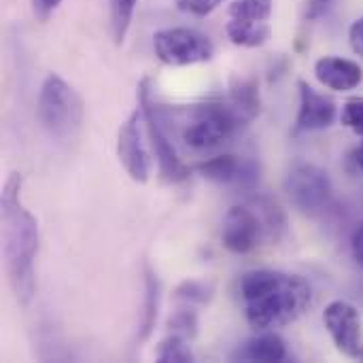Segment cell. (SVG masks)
Returning a JSON list of instances; mask_svg holds the SVG:
<instances>
[{"mask_svg":"<svg viewBox=\"0 0 363 363\" xmlns=\"http://www.w3.org/2000/svg\"><path fill=\"white\" fill-rule=\"evenodd\" d=\"M245 315L251 328L268 332L294 323L313 302L311 285L279 270H253L240 281Z\"/></svg>","mask_w":363,"mask_h":363,"instance_id":"1","label":"cell"},{"mask_svg":"<svg viewBox=\"0 0 363 363\" xmlns=\"http://www.w3.org/2000/svg\"><path fill=\"white\" fill-rule=\"evenodd\" d=\"M21 179L13 172L2 191V249L9 285L21 304H28L36 289L34 259L38 253V225L36 219L23 208Z\"/></svg>","mask_w":363,"mask_h":363,"instance_id":"2","label":"cell"},{"mask_svg":"<svg viewBox=\"0 0 363 363\" xmlns=\"http://www.w3.org/2000/svg\"><path fill=\"white\" fill-rule=\"evenodd\" d=\"M36 117L51 138L60 143L72 140L83 121L81 98L62 77L51 72L40 85Z\"/></svg>","mask_w":363,"mask_h":363,"instance_id":"3","label":"cell"},{"mask_svg":"<svg viewBox=\"0 0 363 363\" xmlns=\"http://www.w3.org/2000/svg\"><path fill=\"white\" fill-rule=\"evenodd\" d=\"M240 125H245L230 100L196 104L185 113L181 136L189 149L206 151L225 143Z\"/></svg>","mask_w":363,"mask_h":363,"instance_id":"4","label":"cell"},{"mask_svg":"<svg viewBox=\"0 0 363 363\" xmlns=\"http://www.w3.org/2000/svg\"><path fill=\"white\" fill-rule=\"evenodd\" d=\"M155 55L168 66H189L208 62L215 47L208 36L194 28H166L153 36Z\"/></svg>","mask_w":363,"mask_h":363,"instance_id":"5","label":"cell"},{"mask_svg":"<svg viewBox=\"0 0 363 363\" xmlns=\"http://www.w3.org/2000/svg\"><path fill=\"white\" fill-rule=\"evenodd\" d=\"M138 104H140V111H143V117H145V128H147L153 153L157 157L162 177L168 183H179L183 179H187V174H189L187 166L181 162V157L177 155L172 143L168 140V136L164 134V130L160 125V119H157V113H155V104L151 100L149 81L147 79H143L140 85H138Z\"/></svg>","mask_w":363,"mask_h":363,"instance_id":"6","label":"cell"},{"mask_svg":"<svg viewBox=\"0 0 363 363\" xmlns=\"http://www.w3.org/2000/svg\"><path fill=\"white\" fill-rule=\"evenodd\" d=\"M287 196L291 204L306 213H321L332 198L330 177L315 164H296L287 174Z\"/></svg>","mask_w":363,"mask_h":363,"instance_id":"7","label":"cell"},{"mask_svg":"<svg viewBox=\"0 0 363 363\" xmlns=\"http://www.w3.org/2000/svg\"><path fill=\"white\" fill-rule=\"evenodd\" d=\"M140 121H143L140 108L134 111L123 121V125L119 128V138H117V155L132 181L147 183L151 174V157L143 140Z\"/></svg>","mask_w":363,"mask_h":363,"instance_id":"8","label":"cell"},{"mask_svg":"<svg viewBox=\"0 0 363 363\" xmlns=\"http://www.w3.org/2000/svg\"><path fill=\"white\" fill-rule=\"evenodd\" d=\"M323 323L336 345V349L347 357H362V319L353 304L336 300L328 304L323 313Z\"/></svg>","mask_w":363,"mask_h":363,"instance_id":"9","label":"cell"},{"mask_svg":"<svg viewBox=\"0 0 363 363\" xmlns=\"http://www.w3.org/2000/svg\"><path fill=\"white\" fill-rule=\"evenodd\" d=\"M264 230H266V225L253 211H249L247 206H234L228 211V215L223 219L221 238H223V245L228 251L245 255V253H251L253 249H257Z\"/></svg>","mask_w":363,"mask_h":363,"instance_id":"10","label":"cell"},{"mask_svg":"<svg viewBox=\"0 0 363 363\" xmlns=\"http://www.w3.org/2000/svg\"><path fill=\"white\" fill-rule=\"evenodd\" d=\"M336 119V102L330 96L315 91L308 83L300 81V111L296 119L298 132L325 130Z\"/></svg>","mask_w":363,"mask_h":363,"instance_id":"11","label":"cell"},{"mask_svg":"<svg viewBox=\"0 0 363 363\" xmlns=\"http://www.w3.org/2000/svg\"><path fill=\"white\" fill-rule=\"evenodd\" d=\"M315 77L321 85L334 91H349L355 89L363 79L359 64L345 57H321L315 64Z\"/></svg>","mask_w":363,"mask_h":363,"instance_id":"12","label":"cell"},{"mask_svg":"<svg viewBox=\"0 0 363 363\" xmlns=\"http://www.w3.org/2000/svg\"><path fill=\"white\" fill-rule=\"evenodd\" d=\"M200 174L208 181L228 185V183H238V185H251L257 179V170L251 162H238L234 155H219L200 166Z\"/></svg>","mask_w":363,"mask_h":363,"instance_id":"13","label":"cell"},{"mask_svg":"<svg viewBox=\"0 0 363 363\" xmlns=\"http://www.w3.org/2000/svg\"><path fill=\"white\" fill-rule=\"evenodd\" d=\"M232 359L262 363L285 362L287 359V347H285L281 336H277L272 332H266V334L255 336V338L247 340L245 345H240L236 349V353L232 355Z\"/></svg>","mask_w":363,"mask_h":363,"instance_id":"14","label":"cell"},{"mask_svg":"<svg viewBox=\"0 0 363 363\" xmlns=\"http://www.w3.org/2000/svg\"><path fill=\"white\" fill-rule=\"evenodd\" d=\"M228 36L234 45L240 47H259L270 38V26L268 21H249V19H234L228 21Z\"/></svg>","mask_w":363,"mask_h":363,"instance_id":"15","label":"cell"},{"mask_svg":"<svg viewBox=\"0 0 363 363\" xmlns=\"http://www.w3.org/2000/svg\"><path fill=\"white\" fill-rule=\"evenodd\" d=\"M230 102L232 106L238 111V115L242 117V121H251L257 113H259V94H257V85L253 81L247 79H236L232 83V94H230Z\"/></svg>","mask_w":363,"mask_h":363,"instance_id":"16","label":"cell"},{"mask_svg":"<svg viewBox=\"0 0 363 363\" xmlns=\"http://www.w3.org/2000/svg\"><path fill=\"white\" fill-rule=\"evenodd\" d=\"M157 308H160V281L155 277V272L151 268H147L145 272V313H143V321H140V340H147L149 334L155 328L157 321Z\"/></svg>","mask_w":363,"mask_h":363,"instance_id":"17","label":"cell"},{"mask_svg":"<svg viewBox=\"0 0 363 363\" xmlns=\"http://www.w3.org/2000/svg\"><path fill=\"white\" fill-rule=\"evenodd\" d=\"M138 0H108V23H111V34L117 45L123 43L128 36V30L134 19Z\"/></svg>","mask_w":363,"mask_h":363,"instance_id":"18","label":"cell"},{"mask_svg":"<svg viewBox=\"0 0 363 363\" xmlns=\"http://www.w3.org/2000/svg\"><path fill=\"white\" fill-rule=\"evenodd\" d=\"M272 15V0H236L230 6V17L249 21H268Z\"/></svg>","mask_w":363,"mask_h":363,"instance_id":"19","label":"cell"},{"mask_svg":"<svg viewBox=\"0 0 363 363\" xmlns=\"http://www.w3.org/2000/svg\"><path fill=\"white\" fill-rule=\"evenodd\" d=\"M168 334L172 336H179V338H185V340H191L196 334H198V315L196 311L187 306L174 311L168 319Z\"/></svg>","mask_w":363,"mask_h":363,"instance_id":"20","label":"cell"},{"mask_svg":"<svg viewBox=\"0 0 363 363\" xmlns=\"http://www.w3.org/2000/svg\"><path fill=\"white\" fill-rule=\"evenodd\" d=\"M157 359L162 363H189L194 362V353L191 349L187 347V340L185 338H179V336H168L160 347H157Z\"/></svg>","mask_w":363,"mask_h":363,"instance_id":"21","label":"cell"},{"mask_svg":"<svg viewBox=\"0 0 363 363\" xmlns=\"http://www.w3.org/2000/svg\"><path fill=\"white\" fill-rule=\"evenodd\" d=\"M213 296V287L200 281H187L177 289V300L185 304H206Z\"/></svg>","mask_w":363,"mask_h":363,"instance_id":"22","label":"cell"},{"mask_svg":"<svg viewBox=\"0 0 363 363\" xmlns=\"http://www.w3.org/2000/svg\"><path fill=\"white\" fill-rule=\"evenodd\" d=\"M340 121H342L347 128H351L355 134L363 136V98L349 100V102L342 106Z\"/></svg>","mask_w":363,"mask_h":363,"instance_id":"23","label":"cell"},{"mask_svg":"<svg viewBox=\"0 0 363 363\" xmlns=\"http://www.w3.org/2000/svg\"><path fill=\"white\" fill-rule=\"evenodd\" d=\"M177 6L183 11V13H189V15H196V17H206L211 15L223 0H174Z\"/></svg>","mask_w":363,"mask_h":363,"instance_id":"24","label":"cell"},{"mask_svg":"<svg viewBox=\"0 0 363 363\" xmlns=\"http://www.w3.org/2000/svg\"><path fill=\"white\" fill-rule=\"evenodd\" d=\"M332 4H334V0H308L306 2V19L315 21V19L323 17Z\"/></svg>","mask_w":363,"mask_h":363,"instance_id":"25","label":"cell"},{"mask_svg":"<svg viewBox=\"0 0 363 363\" xmlns=\"http://www.w3.org/2000/svg\"><path fill=\"white\" fill-rule=\"evenodd\" d=\"M60 2L62 0H32V9H34V15L38 17V19H47L57 6H60Z\"/></svg>","mask_w":363,"mask_h":363,"instance_id":"26","label":"cell"},{"mask_svg":"<svg viewBox=\"0 0 363 363\" xmlns=\"http://www.w3.org/2000/svg\"><path fill=\"white\" fill-rule=\"evenodd\" d=\"M349 40H351L353 51L363 57V17L362 19H357V21L351 26V30H349Z\"/></svg>","mask_w":363,"mask_h":363,"instance_id":"27","label":"cell"},{"mask_svg":"<svg viewBox=\"0 0 363 363\" xmlns=\"http://www.w3.org/2000/svg\"><path fill=\"white\" fill-rule=\"evenodd\" d=\"M351 249H353V257H355V262H357V264L363 268V223H359V228L353 232Z\"/></svg>","mask_w":363,"mask_h":363,"instance_id":"28","label":"cell"},{"mask_svg":"<svg viewBox=\"0 0 363 363\" xmlns=\"http://www.w3.org/2000/svg\"><path fill=\"white\" fill-rule=\"evenodd\" d=\"M357 164H359V168H362L363 172V143L362 147H359V151H357Z\"/></svg>","mask_w":363,"mask_h":363,"instance_id":"29","label":"cell"},{"mask_svg":"<svg viewBox=\"0 0 363 363\" xmlns=\"http://www.w3.org/2000/svg\"><path fill=\"white\" fill-rule=\"evenodd\" d=\"M362 359H363V351H362Z\"/></svg>","mask_w":363,"mask_h":363,"instance_id":"30","label":"cell"}]
</instances>
